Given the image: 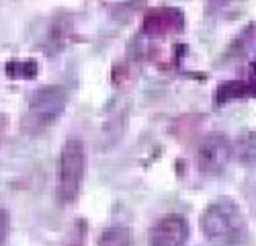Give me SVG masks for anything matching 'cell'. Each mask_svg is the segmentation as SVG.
Here are the masks:
<instances>
[{"mask_svg": "<svg viewBox=\"0 0 256 246\" xmlns=\"http://www.w3.org/2000/svg\"><path fill=\"white\" fill-rule=\"evenodd\" d=\"M66 102H68V94L62 86L50 84L39 88L29 100V115H27L29 126L39 132L50 128L52 123H56L62 117Z\"/></svg>", "mask_w": 256, "mask_h": 246, "instance_id": "3", "label": "cell"}, {"mask_svg": "<svg viewBox=\"0 0 256 246\" xmlns=\"http://www.w3.org/2000/svg\"><path fill=\"white\" fill-rule=\"evenodd\" d=\"M184 12L174 6H160L148 10L144 16V31L152 37H166L176 35L184 29Z\"/></svg>", "mask_w": 256, "mask_h": 246, "instance_id": "5", "label": "cell"}, {"mask_svg": "<svg viewBox=\"0 0 256 246\" xmlns=\"http://www.w3.org/2000/svg\"><path fill=\"white\" fill-rule=\"evenodd\" d=\"M84 144L80 138H68L60 154V197L64 203L76 199L84 178Z\"/></svg>", "mask_w": 256, "mask_h": 246, "instance_id": "2", "label": "cell"}, {"mask_svg": "<svg viewBox=\"0 0 256 246\" xmlns=\"http://www.w3.org/2000/svg\"><path fill=\"white\" fill-rule=\"evenodd\" d=\"M201 230L211 246H240L246 236V220L236 201L220 199L201 216Z\"/></svg>", "mask_w": 256, "mask_h": 246, "instance_id": "1", "label": "cell"}, {"mask_svg": "<svg viewBox=\"0 0 256 246\" xmlns=\"http://www.w3.org/2000/svg\"><path fill=\"white\" fill-rule=\"evenodd\" d=\"M188 238V224L182 216L170 214L154 224L148 236L150 246H184Z\"/></svg>", "mask_w": 256, "mask_h": 246, "instance_id": "6", "label": "cell"}, {"mask_svg": "<svg viewBox=\"0 0 256 246\" xmlns=\"http://www.w3.org/2000/svg\"><path fill=\"white\" fill-rule=\"evenodd\" d=\"M96 246H132V234L125 226H113L100 234Z\"/></svg>", "mask_w": 256, "mask_h": 246, "instance_id": "8", "label": "cell"}, {"mask_svg": "<svg viewBox=\"0 0 256 246\" xmlns=\"http://www.w3.org/2000/svg\"><path fill=\"white\" fill-rule=\"evenodd\" d=\"M250 94H256V82L250 80V82H226V84L220 86V92H218V100L220 102H226L230 98H240V96H250Z\"/></svg>", "mask_w": 256, "mask_h": 246, "instance_id": "7", "label": "cell"}, {"mask_svg": "<svg viewBox=\"0 0 256 246\" xmlns=\"http://www.w3.org/2000/svg\"><path fill=\"white\" fill-rule=\"evenodd\" d=\"M199 170L207 176L222 174L232 160V144L224 134H211L207 136L197 152Z\"/></svg>", "mask_w": 256, "mask_h": 246, "instance_id": "4", "label": "cell"}, {"mask_svg": "<svg viewBox=\"0 0 256 246\" xmlns=\"http://www.w3.org/2000/svg\"><path fill=\"white\" fill-rule=\"evenodd\" d=\"M4 72L10 78H35L37 64L35 62H10L4 66Z\"/></svg>", "mask_w": 256, "mask_h": 246, "instance_id": "9", "label": "cell"}, {"mask_svg": "<svg viewBox=\"0 0 256 246\" xmlns=\"http://www.w3.org/2000/svg\"><path fill=\"white\" fill-rule=\"evenodd\" d=\"M6 236H8V214L0 210V246L6 242Z\"/></svg>", "mask_w": 256, "mask_h": 246, "instance_id": "10", "label": "cell"}]
</instances>
